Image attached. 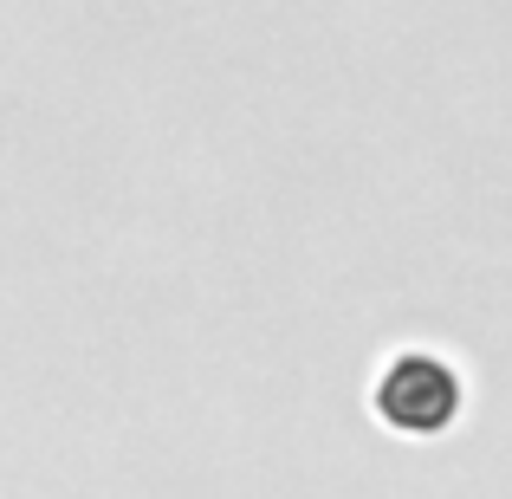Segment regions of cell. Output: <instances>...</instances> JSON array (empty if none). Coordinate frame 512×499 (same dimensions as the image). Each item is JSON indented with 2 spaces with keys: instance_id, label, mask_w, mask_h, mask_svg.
I'll return each mask as SVG.
<instances>
[{
  "instance_id": "obj_1",
  "label": "cell",
  "mask_w": 512,
  "mask_h": 499,
  "mask_svg": "<svg viewBox=\"0 0 512 499\" xmlns=\"http://www.w3.org/2000/svg\"><path fill=\"white\" fill-rule=\"evenodd\" d=\"M383 415L409 435H435L461 415V383L441 357H402L383 383Z\"/></svg>"
}]
</instances>
